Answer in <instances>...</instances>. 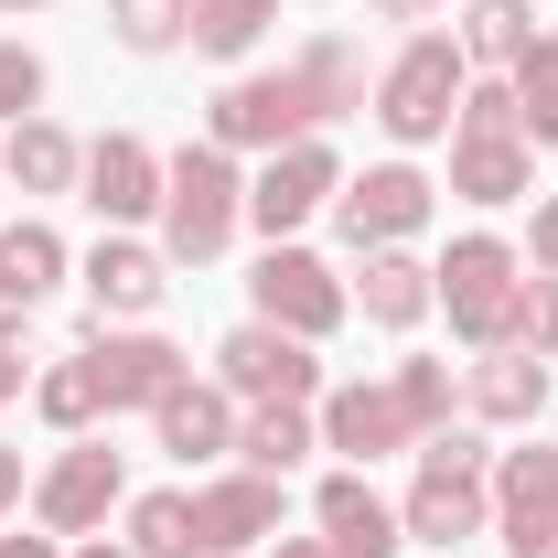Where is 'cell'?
I'll list each match as a JSON object with an SVG mask.
<instances>
[{
	"label": "cell",
	"mask_w": 558,
	"mask_h": 558,
	"mask_svg": "<svg viewBox=\"0 0 558 558\" xmlns=\"http://www.w3.org/2000/svg\"><path fill=\"white\" fill-rule=\"evenodd\" d=\"M537 269L558 279V205H537Z\"/></svg>",
	"instance_id": "37"
},
{
	"label": "cell",
	"mask_w": 558,
	"mask_h": 558,
	"mask_svg": "<svg viewBox=\"0 0 558 558\" xmlns=\"http://www.w3.org/2000/svg\"><path fill=\"white\" fill-rule=\"evenodd\" d=\"M312 119H323V108H312L301 75H247V86L215 97V140H236V150H290Z\"/></svg>",
	"instance_id": "3"
},
{
	"label": "cell",
	"mask_w": 558,
	"mask_h": 558,
	"mask_svg": "<svg viewBox=\"0 0 558 558\" xmlns=\"http://www.w3.org/2000/svg\"><path fill=\"white\" fill-rule=\"evenodd\" d=\"M11 11H22V0H11Z\"/></svg>",
	"instance_id": "44"
},
{
	"label": "cell",
	"mask_w": 558,
	"mask_h": 558,
	"mask_svg": "<svg viewBox=\"0 0 558 558\" xmlns=\"http://www.w3.org/2000/svg\"><path fill=\"white\" fill-rule=\"evenodd\" d=\"M130 537H140V558H183L194 548V505H183V494H150L130 515Z\"/></svg>",
	"instance_id": "26"
},
{
	"label": "cell",
	"mask_w": 558,
	"mask_h": 558,
	"mask_svg": "<svg viewBox=\"0 0 558 558\" xmlns=\"http://www.w3.org/2000/svg\"><path fill=\"white\" fill-rule=\"evenodd\" d=\"M161 440L194 462V451H215V440H226V409H215L205 387H172V398H161Z\"/></svg>",
	"instance_id": "23"
},
{
	"label": "cell",
	"mask_w": 558,
	"mask_h": 558,
	"mask_svg": "<svg viewBox=\"0 0 558 558\" xmlns=\"http://www.w3.org/2000/svg\"><path fill=\"white\" fill-rule=\"evenodd\" d=\"M226 387H247V398H301L312 387V354H301V333H279V323H247V333H226Z\"/></svg>",
	"instance_id": "7"
},
{
	"label": "cell",
	"mask_w": 558,
	"mask_h": 558,
	"mask_svg": "<svg viewBox=\"0 0 558 558\" xmlns=\"http://www.w3.org/2000/svg\"><path fill=\"white\" fill-rule=\"evenodd\" d=\"M494 494H505L515 526H548V515H558V451H515V462L494 473Z\"/></svg>",
	"instance_id": "20"
},
{
	"label": "cell",
	"mask_w": 558,
	"mask_h": 558,
	"mask_svg": "<svg viewBox=\"0 0 558 558\" xmlns=\"http://www.w3.org/2000/svg\"><path fill=\"white\" fill-rule=\"evenodd\" d=\"M86 205L108 215V226H130V215L161 205V172H150L140 140H97V150H86Z\"/></svg>",
	"instance_id": "10"
},
{
	"label": "cell",
	"mask_w": 558,
	"mask_h": 558,
	"mask_svg": "<svg viewBox=\"0 0 558 558\" xmlns=\"http://www.w3.org/2000/svg\"><path fill=\"white\" fill-rule=\"evenodd\" d=\"M54 269H65V247H54L44 226H22V236H0V333H11V323H22V312H33L44 290H54Z\"/></svg>",
	"instance_id": "15"
},
{
	"label": "cell",
	"mask_w": 558,
	"mask_h": 558,
	"mask_svg": "<svg viewBox=\"0 0 558 558\" xmlns=\"http://www.w3.org/2000/svg\"><path fill=\"white\" fill-rule=\"evenodd\" d=\"M398 429H409L398 387H344V398H333V451H354V462H376Z\"/></svg>",
	"instance_id": "17"
},
{
	"label": "cell",
	"mask_w": 558,
	"mask_h": 558,
	"mask_svg": "<svg viewBox=\"0 0 558 558\" xmlns=\"http://www.w3.org/2000/svg\"><path fill=\"white\" fill-rule=\"evenodd\" d=\"M11 387H22V365H11V354H0V398H11Z\"/></svg>",
	"instance_id": "40"
},
{
	"label": "cell",
	"mask_w": 558,
	"mask_h": 558,
	"mask_svg": "<svg viewBox=\"0 0 558 558\" xmlns=\"http://www.w3.org/2000/svg\"><path fill=\"white\" fill-rule=\"evenodd\" d=\"M108 409V387H97V365H86V354H75V365H54V376H44V418H97Z\"/></svg>",
	"instance_id": "29"
},
{
	"label": "cell",
	"mask_w": 558,
	"mask_h": 558,
	"mask_svg": "<svg viewBox=\"0 0 558 558\" xmlns=\"http://www.w3.org/2000/svg\"><path fill=\"white\" fill-rule=\"evenodd\" d=\"M86 365H97L108 409H130V398H140V409H161V398L183 387V354H172V344H150V333H130V344H97Z\"/></svg>",
	"instance_id": "11"
},
{
	"label": "cell",
	"mask_w": 558,
	"mask_h": 558,
	"mask_svg": "<svg viewBox=\"0 0 558 558\" xmlns=\"http://www.w3.org/2000/svg\"><path fill=\"white\" fill-rule=\"evenodd\" d=\"M108 494H119V451H65V462L44 473V526H86V515H108Z\"/></svg>",
	"instance_id": "12"
},
{
	"label": "cell",
	"mask_w": 558,
	"mask_h": 558,
	"mask_svg": "<svg viewBox=\"0 0 558 558\" xmlns=\"http://www.w3.org/2000/svg\"><path fill=\"white\" fill-rule=\"evenodd\" d=\"M65 172H75V150H65L54 130H11V183H33V194H54Z\"/></svg>",
	"instance_id": "28"
},
{
	"label": "cell",
	"mask_w": 558,
	"mask_h": 558,
	"mask_svg": "<svg viewBox=\"0 0 558 558\" xmlns=\"http://www.w3.org/2000/svg\"><path fill=\"white\" fill-rule=\"evenodd\" d=\"M0 558H54V548H44V537H0Z\"/></svg>",
	"instance_id": "39"
},
{
	"label": "cell",
	"mask_w": 558,
	"mask_h": 558,
	"mask_svg": "<svg viewBox=\"0 0 558 558\" xmlns=\"http://www.w3.org/2000/svg\"><path fill=\"white\" fill-rule=\"evenodd\" d=\"M269 33V0H194V44L205 54H247Z\"/></svg>",
	"instance_id": "22"
},
{
	"label": "cell",
	"mask_w": 558,
	"mask_h": 558,
	"mask_svg": "<svg viewBox=\"0 0 558 558\" xmlns=\"http://www.w3.org/2000/svg\"><path fill=\"white\" fill-rule=\"evenodd\" d=\"M398 409H409V429H440V418H451V376H440V365H409V376H398Z\"/></svg>",
	"instance_id": "32"
},
{
	"label": "cell",
	"mask_w": 558,
	"mask_h": 558,
	"mask_svg": "<svg viewBox=\"0 0 558 558\" xmlns=\"http://www.w3.org/2000/svg\"><path fill=\"white\" fill-rule=\"evenodd\" d=\"M484 526V440H462V429H440L429 451H418V494H409V537H473Z\"/></svg>",
	"instance_id": "1"
},
{
	"label": "cell",
	"mask_w": 558,
	"mask_h": 558,
	"mask_svg": "<svg viewBox=\"0 0 558 558\" xmlns=\"http://www.w3.org/2000/svg\"><path fill=\"white\" fill-rule=\"evenodd\" d=\"M86 558H108V548H86Z\"/></svg>",
	"instance_id": "43"
},
{
	"label": "cell",
	"mask_w": 558,
	"mask_h": 558,
	"mask_svg": "<svg viewBox=\"0 0 558 558\" xmlns=\"http://www.w3.org/2000/svg\"><path fill=\"white\" fill-rule=\"evenodd\" d=\"M473 409L484 418H537L548 409V365L537 354H494L484 376H473Z\"/></svg>",
	"instance_id": "18"
},
{
	"label": "cell",
	"mask_w": 558,
	"mask_h": 558,
	"mask_svg": "<svg viewBox=\"0 0 558 558\" xmlns=\"http://www.w3.org/2000/svg\"><path fill=\"white\" fill-rule=\"evenodd\" d=\"M11 494H22V451H0V505H11Z\"/></svg>",
	"instance_id": "38"
},
{
	"label": "cell",
	"mask_w": 558,
	"mask_h": 558,
	"mask_svg": "<svg viewBox=\"0 0 558 558\" xmlns=\"http://www.w3.org/2000/svg\"><path fill=\"white\" fill-rule=\"evenodd\" d=\"M301 86H312V108H354V44H312Z\"/></svg>",
	"instance_id": "30"
},
{
	"label": "cell",
	"mask_w": 558,
	"mask_h": 558,
	"mask_svg": "<svg viewBox=\"0 0 558 558\" xmlns=\"http://www.w3.org/2000/svg\"><path fill=\"white\" fill-rule=\"evenodd\" d=\"M440 290H451V323H462V333H484V344L515 333V258H505L494 236H462L451 269H440Z\"/></svg>",
	"instance_id": "5"
},
{
	"label": "cell",
	"mask_w": 558,
	"mask_h": 558,
	"mask_svg": "<svg viewBox=\"0 0 558 558\" xmlns=\"http://www.w3.org/2000/svg\"><path fill=\"white\" fill-rule=\"evenodd\" d=\"M451 97H462V54L429 33V44H409V54H398L387 108H376V119H387L398 140H440V130H451Z\"/></svg>",
	"instance_id": "4"
},
{
	"label": "cell",
	"mask_w": 558,
	"mask_h": 558,
	"mask_svg": "<svg viewBox=\"0 0 558 558\" xmlns=\"http://www.w3.org/2000/svg\"><path fill=\"white\" fill-rule=\"evenodd\" d=\"M86 301H97V312H150V301H161V258H150V247H97V258H86Z\"/></svg>",
	"instance_id": "16"
},
{
	"label": "cell",
	"mask_w": 558,
	"mask_h": 558,
	"mask_svg": "<svg viewBox=\"0 0 558 558\" xmlns=\"http://www.w3.org/2000/svg\"><path fill=\"white\" fill-rule=\"evenodd\" d=\"M387 11H398V22H409V11H429V0H387Z\"/></svg>",
	"instance_id": "41"
},
{
	"label": "cell",
	"mask_w": 558,
	"mask_h": 558,
	"mask_svg": "<svg viewBox=\"0 0 558 558\" xmlns=\"http://www.w3.org/2000/svg\"><path fill=\"white\" fill-rule=\"evenodd\" d=\"M484 65H526L537 54V33H526V0H473V33H462Z\"/></svg>",
	"instance_id": "21"
},
{
	"label": "cell",
	"mask_w": 558,
	"mask_h": 558,
	"mask_svg": "<svg viewBox=\"0 0 558 558\" xmlns=\"http://www.w3.org/2000/svg\"><path fill=\"white\" fill-rule=\"evenodd\" d=\"M515 333L526 344H558V279L537 269V290H515Z\"/></svg>",
	"instance_id": "33"
},
{
	"label": "cell",
	"mask_w": 558,
	"mask_h": 558,
	"mask_svg": "<svg viewBox=\"0 0 558 558\" xmlns=\"http://www.w3.org/2000/svg\"><path fill=\"white\" fill-rule=\"evenodd\" d=\"M515 130H526L515 97H494V86H484V97H462V140H515Z\"/></svg>",
	"instance_id": "34"
},
{
	"label": "cell",
	"mask_w": 558,
	"mask_h": 558,
	"mask_svg": "<svg viewBox=\"0 0 558 558\" xmlns=\"http://www.w3.org/2000/svg\"><path fill=\"white\" fill-rule=\"evenodd\" d=\"M333 194V161L312 150V140H290V150H269V172H258V194H247V215L269 226V236H290L301 215Z\"/></svg>",
	"instance_id": "8"
},
{
	"label": "cell",
	"mask_w": 558,
	"mask_h": 558,
	"mask_svg": "<svg viewBox=\"0 0 558 558\" xmlns=\"http://www.w3.org/2000/svg\"><path fill=\"white\" fill-rule=\"evenodd\" d=\"M301 451H312V429H301V418L279 409V398H269L258 418H247V462H258V473H290Z\"/></svg>",
	"instance_id": "27"
},
{
	"label": "cell",
	"mask_w": 558,
	"mask_h": 558,
	"mask_svg": "<svg viewBox=\"0 0 558 558\" xmlns=\"http://www.w3.org/2000/svg\"><path fill=\"white\" fill-rule=\"evenodd\" d=\"M269 526H279V484H269V473L194 505V537H205V548H247V537H269Z\"/></svg>",
	"instance_id": "14"
},
{
	"label": "cell",
	"mask_w": 558,
	"mask_h": 558,
	"mask_svg": "<svg viewBox=\"0 0 558 558\" xmlns=\"http://www.w3.org/2000/svg\"><path fill=\"white\" fill-rule=\"evenodd\" d=\"M451 183H462L473 205H515V194H526V150H515V140H462Z\"/></svg>",
	"instance_id": "19"
},
{
	"label": "cell",
	"mask_w": 558,
	"mask_h": 558,
	"mask_svg": "<svg viewBox=\"0 0 558 558\" xmlns=\"http://www.w3.org/2000/svg\"><path fill=\"white\" fill-rule=\"evenodd\" d=\"M505 548H515V558H558V515H548V526H515Z\"/></svg>",
	"instance_id": "36"
},
{
	"label": "cell",
	"mask_w": 558,
	"mask_h": 558,
	"mask_svg": "<svg viewBox=\"0 0 558 558\" xmlns=\"http://www.w3.org/2000/svg\"><path fill=\"white\" fill-rule=\"evenodd\" d=\"M33 97H44V65H33V54H11V44H0V108H33Z\"/></svg>",
	"instance_id": "35"
},
{
	"label": "cell",
	"mask_w": 558,
	"mask_h": 558,
	"mask_svg": "<svg viewBox=\"0 0 558 558\" xmlns=\"http://www.w3.org/2000/svg\"><path fill=\"white\" fill-rule=\"evenodd\" d=\"M183 22H194V0H119V33H130L140 54H161Z\"/></svg>",
	"instance_id": "31"
},
{
	"label": "cell",
	"mask_w": 558,
	"mask_h": 558,
	"mask_svg": "<svg viewBox=\"0 0 558 558\" xmlns=\"http://www.w3.org/2000/svg\"><path fill=\"white\" fill-rule=\"evenodd\" d=\"M515 119L537 140H558V44H537V54L515 65Z\"/></svg>",
	"instance_id": "25"
},
{
	"label": "cell",
	"mask_w": 558,
	"mask_h": 558,
	"mask_svg": "<svg viewBox=\"0 0 558 558\" xmlns=\"http://www.w3.org/2000/svg\"><path fill=\"white\" fill-rule=\"evenodd\" d=\"M161 226H172V258H215V247H226V226H236V172H226V150H183V161H172Z\"/></svg>",
	"instance_id": "2"
},
{
	"label": "cell",
	"mask_w": 558,
	"mask_h": 558,
	"mask_svg": "<svg viewBox=\"0 0 558 558\" xmlns=\"http://www.w3.org/2000/svg\"><path fill=\"white\" fill-rule=\"evenodd\" d=\"M418 215H429V183L398 172V161H387V172H365V183H344V236H354V247H365V236H376V247H387V236H409Z\"/></svg>",
	"instance_id": "9"
},
{
	"label": "cell",
	"mask_w": 558,
	"mask_h": 558,
	"mask_svg": "<svg viewBox=\"0 0 558 558\" xmlns=\"http://www.w3.org/2000/svg\"><path fill=\"white\" fill-rule=\"evenodd\" d=\"M279 558H333V548H279Z\"/></svg>",
	"instance_id": "42"
},
{
	"label": "cell",
	"mask_w": 558,
	"mask_h": 558,
	"mask_svg": "<svg viewBox=\"0 0 558 558\" xmlns=\"http://www.w3.org/2000/svg\"><path fill=\"white\" fill-rule=\"evenodd\" d=\"M323 537H333V558H398V526H387V505L354 484H323Z\"/></svg>",
	"instance_id": "13"
},
{
	"label": "cell",
	"mask_w": 558,
	"mask_h": 558,
	"mask_svg": "<svg viewBox=\"0 0 558 558\" xmlns=\"http://www.w3.org/2000/svg\"><path fill=\"white\" fill-rule=\"evenodd\" d=\"M418 301H429V279L409 258H365V312L376 323H418Z\"/></svg>",
	"instance_id": "24"
},
{
	"label": "cell",
	"mask_w": 558,
	"mask_h": 558,
	"mask_svg": "<svg viewBox=\"0 0 558 558\" xmlns=\"http://www.w3.org/2000/svg\"><path fill=\"white\" fill-rule=\"evenodd\" d=\"M258 312H269V323H290V333H333L344 290H333V269H323V258L269 247V258H258Z\"/></svg>",
	"instance_id": "6"
}]
</instances>
